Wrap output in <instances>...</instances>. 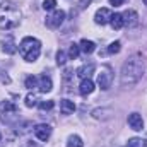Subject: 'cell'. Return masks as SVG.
<instances>
[{
  "mask_svg": "<svg viewBox=\"0 0 147 147\" xmlns=\"http://www.w3.org/2000/svg\"><path fill=\"white\" fill-rule=\"evenodd\" d=\"M144 72H146V65H144V60H142L140 55H134V57L127 58L123 67H121V74H120L121 86H134V84H137L142 79Z\"/></svg>",
  "mask_w": 147,
  "mask_h": 147,
  "instance_id": "cell-1",
  "label": "cell"
},
{
  "mask_svg": "<svg viewBox=\"0 0 147 147\" xmlns=\"http://www.w3.org/2000/svg\"><path fill=\"white\" fill-rule=\"evenodd\" d=\"M19 21H21L19 9L12 2L3 0L0 3V29H5V31L14 29L19 24Z\"/></svg>",
  "mask_w": 147,
  "mask_h": 147,
  "instance_id": "cell-2",
  "label": "cell"
},
{
  "mask_svg": "<svg viewBox=\"0 0 147 147\" xmlns=\"http://www.w3.org/2000/svg\"><path fill=\"white\" fill-rule=\"evenodd\" d=\"M19 51H21V55L26 62H36L39 53H41V43L36 38L26 36L19 45Z\"/></svg>",
  "mask_w": 147,
  "mask_h": 147,
  "instance_id": "cell-3",
  "label": "cell"
},
{
  "mask_svg": "<svg viewBox=\"0 0 147 147\" xmlns=\"http://www.w3.org/2000/svg\"><path fill=\"white\" fill-rule=\"evenodd\" d=\"M111 80H113V74H111L110 67H103L101 72L98 74V86L103 91H108L111 87Z\"/></svg>",
  "mask_w": 147,
  "mask_h": 147,
  "instance_id": "cell-4",
  "label": "cell"
},
{
  "mask_svg": "<svg viewBox=\"0 0 147 147\" xmlns=\"http://www.w3.org/2000/svg\"><path fill=\"white\" fill-rule=\"evenodd\" d=\"M63 19H65V12H63V10H55L51 16L46 17V26H48L50 29H57V28L62 26Z\"/></svg>",
  "mask_w": 147,
  "mask_h": 147,
  "instance_id": "cell-5",
  "label": "cell"
},
{
  "mask_svg": "<svg viewBox=\"0 0 147 147\" xmlns=\"http://www.w3.org/2000/svg\"><path fill=\"white\" fill-rule=\"evenodd\" d=\"M111 10L110 9H106V7H101V9H98L96 10V14H94V21H96V24H101V26H105V24H108L111 19Z\"/></svg>",
  "mask_w": 147,
  "mask_h": 147,
  "instance_id": "cell-6",
  "label": "cell"
},
{
  "mask_svg": "<svg viewBox=\"0 0 147 147\" xmlns=\"http://www.w3.org/2000/svg\"><path fill=\"white\" fill-rule=\"evenodd\" d=\"M34 135H36L39 140H48L50 139V135H51V127L50 125H46V123H39L34 127Z\"/></svg>",
  "mask_w": 147,
  "mask_h": 147,
  "instance_id": "cell-7",
  "label": "cell"
},
{
  "mask_svg": "<svg viewBox=\"0 0 147 147\" xmlns=\"http://www.w3.org/2000/svg\"><path fill=\"white\" fill-rule=\"evenodd\" d=\"M127 121H128L130 128L135 130V132H140V130L144 128V120H142V116H140L139 113H130Z\"/></svg>",
  "mask_w": 147,
  "mask_h": 147,
  "instance_id": "cell-8",
  "label": "cell"
},
{
  "mask_svg": "<svg viewBox=\"0 0 147 147\" xmlns=\"http://www.w3.org/2000/svg\"><path fill=\"white\" fill-rule=\"evenodd\" d=\"M121 17H123V26H128V28H132V26H135L139 22V14L135 10H132V9L125 10L121 14Z\"/></svg>",
  "mask_w": 147,
  "mask_h": 147,
  "instance_id": "cell-9",
  "label": "cell"
},
{
  "mask_svg": "<svg viewBox=\"0 0 147 147\" xmlns=\"http://www.w3.org/2000/svg\"><path fill=\"white\" fill-rule=\"evenodd\" d=\"M38 87H39L41 92H50L53 89V82H51V79L48 75H41L38 79Z\"/></svg>",
  "mask_w": 147,
  "mask_h": 147,
  "instance_id": "cell-10",
  "label": "cell"
},
{
  "mask_svg": "<svg viewBox=\"0 0 147 147\" xmlns=\"http://www.w3.org/2000/svg\"><path fill=\"white\" fill-rule=\"evenodd\" d=\"M94 91V82L91 80V79H82V82H80V86H79V92L82 94V96H87V94H91Z\"/></svg>",
  "mask_w": 147,
  "mask_h": 147,
  "instance_id": "cell-11",
  "label": "cell"
},
{
  "mask_svg": "<svg viewBox=\"0 0 147 147\" xmlns=\"http://www.w3.org/2000/svg\"><path fill=\"white\" fill-rule=\"evenodd\" d=\"M0 111H2V120L5 118V116H9V115H14L16 111H17V108H16V105L12 103V101H3L2 105H0Z\"/></svg>",
  "mask_w": 147,
  "mask_h": 147,
  "instance_id": "cell-12",
  "label": "cell"
},
{
  "mask_svg": "<svg viewBox=\"0 0 147 147\" xmlns=\"http://www.w3.org/2000/svg\"><path fill=\"white\" fill-rule=\"evenodd\" d=\"M60 111L63 115H72L74 111H75V103L70 101V99H62L60 101Z\"/></svg>",
  "mask_w": 147,
  "mask_h": 147,
  "instance_id": "cell-13",
  "label": "cell"
},
{
  "mask_svg": "<svg viewBox=\"0 0 147 147\" xmlns=\"http://www.w3.org/2000/svg\"><path fill=\"white\" fill-rule=\"evenodd\" d=\"M2 50H3L5 53L12 55V53H16V51H17V46H16V43H14V39H12V38H7V39H3V41H2Z\"/></svg>",
  "mask_w": 147,
  "mask_h": 147,
  "instance_id": "cell-14",
  "label": "cell"
},
{
  "mask_svg": "<svg viewBox=\"0 0 147 147\" xmlns=\"http://www.w3.org/2000/svg\"><path fill=\"white\" fill-rule=\"evenodd\" d=\"M79 48H80V51H84L86 55H91V53H94L96 45H94L92 41H89V39H82V41L79 43Z\"/></svg>",
  "mask_w": 147,
  "mask_h": 147,
  "instance_id": "cell-15",
  "label": "cell"
},
{
  "mask_svg": "<svg viewBox=\"0 0 147 147\" xmlns=\"http://www.w3.org/2000/svg\"><path fill=\"white\" fill-rule=\"evenodd\" d=\"M94 69H96V67H94L92 63H89V65H82V67L77 70V75H79L80 79H89L91 74L94 72Z\"/></svg>",
  "mask_w": 147,
  "mask_h": 147,
  "instance_id": "cell-16",
  "label": "cell"
},
{
  "mask_svg": "<svg viewBox=\"0 0 147 147\" xmlns=\"http://www.w3.org/2000/svg\"><path fill=\"white\" fill-rule=\"evenodd\" d=\"M110 24L113 29H121L123 28V17H121V14H113L110 19Z\"/></svg>",
  "mask_w": 147,
  "mask_h": 147,
  "instance_id": "cell-17",
  "label": "cell"
},
{
  "mask_svg": "<svg viewBox=\"0 0 147 147\" xmlns=\"http://www.w3.org/2000/svg\"><path fill=\"white\" fill-rule=\"evenodd\" d=\"M67 147H84V142L79 135H70L67 139Z\"/></svg>",
  "mask_w": 147,
  "mask_h": 147,
  "instance_id": "cell-18",
  "label": "cell"
},
{
  "mask_svg": "<svg viewBox=\"0 0 147 147\" xmlns=\"http://www.w3.org/2000/svg\"><path fill=\"white\" fill-rule=\"evenodd\" d=\"M128 147H146V140H142V139H139V137H134V139H130L128 140Z\"/></svg>",
  "mask_w": 147,
  "mask_h": 147,
  "instance_id": "cell-19",
  "label": "cell"
},
{
  "mask_svg": "<svg viewBox=\"0 0 147 147\" xmlns=\"http://www.w3.org/2000/svg\"><path fill=\"white\" fill-rule=\"evenodd\" d=\"M79 53H80L79 45L72 43V45H70V48H69V57H70V58H77V57H79Z\"/></svg>",
  "mask_w": 147,
  "mask_h": 147,
  "instance_id": "cell-20",
  "label": "cell"
},
{
  "mask_svg": "<svg viewBox=\"0 0 147 147\" xmlns=\"http://www.w3.org/2000/svg\"><path fill=\"white\" fill-rule=\"evenodd\" d=\"M38 106H39V110L41 111H48V110H51V108L55 106V103H53L51 99H48V101H41V103H38Z\"/></svg>",
  "mask_w": 147,
  "mask_h": 147,
  "instance_id": "cell-21",
  "label": "cell"
},
{
  "mask_svg": "<svg viewBox=\"0 0 147 147\" xmlns=\"http://www.w3.org/2000/svg\"><path fill=\"white\" fill-rule=\"evenodd\" d=\"M120 50H121V43H120V41H113L110 46H108V51H110L111 55L120 53Z\"/></svg>",
  "mask_w": 147,
  "mask_h": 147,
  "instance_id": "cell-22",
  "label": "cell"
},
{
  "mask_svg": "<svg viewBox=\"0 0 147 147\" xmlns=\"http://www.w3.org/2000/svg\"><path fill=\"white\" fill-rule=\"evenodd\" d=\"M24 84H26V87H28V89L38 87V79L34 77V75H29V77L26 79V82H24Z\"/></svg>",
  "mask_w": 147,
  "mask_h": 147,
  "instance_id": "cell-23",
  "label": "cell"
},
{
  "mask_svg": "<svg viewBox=\"0 0 147 147\" xmlns=\"http://www.w3.org/2000/svg\"><path fill=\"white\" fill-rule=\"evenodd\" d=\"M36 105H38L36 96H34V94H28V96H26V106H28V108H33V106H36Z\"/></svg>",
  "mask_w": 147,
  "mask_h": 147,
  "instance_id": "cell-24",
  "label": "cell"
},
{
  "mask_svg": "<svg viewBox=\"0 0 147 147\" xmlns=\"http://www.w3.org/2000/svg\"><path fill=\"white\" fill-rule=\"evenodd\" d=\"M65 62H67V55H65V51L60 50V51L57 53V63H58V65H63Z\"/></svg>",
  "mask_w": 147,
  "mask_h": 147,
  "instance_id": "cell-25",
  "label": "cell"
},
{
  "mask_svg": "<svg viewBox=\"0 0 147 147\" xmlns=\"http://www.w3.org/2000/svg\"><path fill=\"white\" fill-rule=\"evenodd\" d=\"M55 5H57V0H45L43 2V9L45 10H53Z\"/></svg>",
  "mask_w": 147,
  "mask_h": 147,
  "instance_id": "cell-26",
  "label": "cell"
},
{
  "mask_svg": "<svg viewBox=\"0 0 147 147\" xmlns=\"http://www.w3.org/2000/svg\"><path fill=\"white\" fill-rule=\"evenodd\" d=\"M123 2H125V0H110V5H113V7H120V5H123Z\"/></svg>",
  "mask_w": 147,
  "mask_h": 147,
  "instance_id": "cell-27",
  "label": "cell"
},
{
  "mask_svg": "<svg viewBox=\"0 0 147 147\" xmlns=\"http://www.w3.org/2000/svg\"><path fill=\"white\" fill-rule=\"evenodd\" d=\"M144 3H146V5H147V0H144Z\"/></svg>",
  "mask_w": 147,
  "mask_h": 147,
  "instance_id": "cell-28",
  "label": "cell"
},
{
  "mask_svg": "<svg viewBox=\"0 0 147 147\" xmlns=\"http://www.w3.org/2000/svg\"><path fill=\"white\" fill-rule=\"evenodd\" d=\"M0 139H2V135H0Z\"/></svg>",
  "mask_w": 147,
  "mask_h": 147,
  "instance_id": "cell-29",
  "label": "cell"
}]
</instances>
